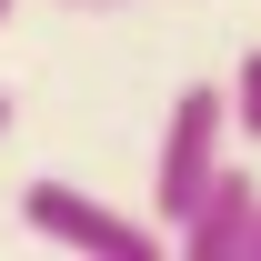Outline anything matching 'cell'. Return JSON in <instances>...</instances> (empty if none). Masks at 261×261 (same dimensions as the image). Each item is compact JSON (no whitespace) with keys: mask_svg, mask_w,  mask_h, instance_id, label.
<instances>
[{"mask_svg":"<svg viewBox=\"0 0 261 261\" xmlns=\"http://www.w3.org/2000/svg\"><path fill=\"white\" fill-rule=\"evenodd\" d=\"M241 261H261V211H251V241H241Z\"/></svg>","mask_w":261,"mask_h":261,"instance_id":"cell-6","label":"cell"},{"mask_svg":"<svg viewBox=\"0 0 261 261\" xmlns=\"http://www.w3.org/2000/svg\"><path fill=\"white\" fill-rule=\"evenodd\" d=\"M0 141H10V91H0Z\"/></svg>","mask_w":261,"mask_h":261,"instance_id":"cell-7","label":"cell"},{"mask_svg":"<svg viewBox=\"0 0 261 261\" xmlns=\"http://www.w3.org/2000/svg\"><path fill=\"white\" fill-rule=\"evenodd\" d=\"M251 211H261V181L241 161H221L211 181H201V201L171 221V251L181 261H241V241H251Z\"/></svg>","mask_w":261,"mask_h":261,"instance_id":"cell-3","label":"cell"},{"mask_svg":"<svg viewBox=\"0 0 261 261\" xmlns=\"http://www.w3.org/2000/svg\"><path fill=\"white\" fill-rule=\"evenodd\" d=\"M61 10H130V0H61Z\"/></svg>","mask_w":261,"mask_h":261,"instance_id":"cell-5","label":"cell"},{"mask_svg":"<svg viewBox=\"0 0 261 261\" xmlns=\"http://www.w3.org/2000/svg\"><path fill=\"white\" fill-rule=\"evenodd\" d=\"M10 10H20V0H0V20H10Z\"/></svg>","mask_w":261,"mask_h":261,"instance_id":"cell-8","label":"cell"},{"mask_svg":"<svg viewBox=\"0 0 261 261\" xmlns=\"http://www.w3.org/2000/svg\"><path fill=\"white\" fill-rule=\"evenodd\" d=\"M221 161H231V91H221V81H191V91L171 100L161 141H151V221L171 231Z\"/></svg>","mask_w":261,"mask_h":261,"instance_id":"cell-1","label":"cell"},{"mask_svg":"<svg viewBox=\"0 0 261 261\" xmlns=\"http://www.w3.org/2000/svg\"><path fill=\"white\" fill-rule=\"evenodd\" d=\"M231 141H261V50H241V61H231Z\"/></svg>","mask_w":261,"mask_h":261,"instance_id":"cell-4","label":"cell"},{"mask_svg":"<svg viewBox=\"0 0 261 261\" xmlns=\"http://www.w3.org/2000/svg\"><path fill=\"white\" fill-rule=\"evenodd\" d=\"M20 221H31V241L81 251V261H161L171 251L161 221H130V211H111V201L81 191V181H31V191H20Z\"/></svg>","mask_w":261,"mask_h":261,"instance_id":"cell-2","label":"cell"}]
</instances>
